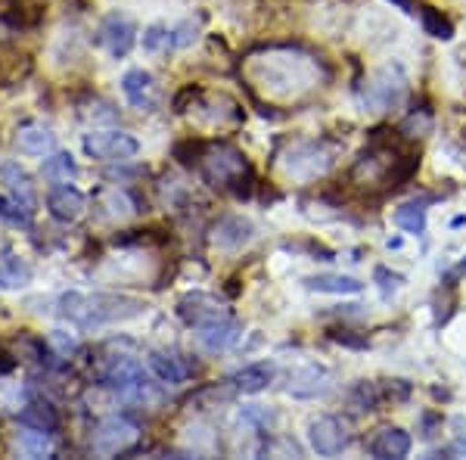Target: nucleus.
<instances>
[{"instance_id":"6e6552de","label":"nucleus","mask_w":466,"mask_h":460,"mask_svg":"<svg viewBox=\"0 0 466 460\" xmlns=\"http://www.w3.org/2000/svg\"><path fill=\"white\" fill-rule=\"evenodd\" d=\"M96 41L109 50V56L122 59L131 54L134 44H137V26H134V19L125 16V13H109V16L100 22Z\"/></svg>"},{"instance_id":"9d476101","label":"nucleus","mask_w":466,"mask_h":460,"mask_svg":"<svg viewBox=\"0 0 466 460\" xmlns=\"http://www.w3.org/2000/svg\"><path fill=\"white\" fill-rule=\"evenodd\" d=\"M197 339H199V345L206 352H228L233 342L239 339V323L230 318V314H224V312H218L212 314V318H206V321H199L197 327Z\"/></svg>"},{"instance_id":"ddd939ff","label":"nucleus","mask_w":466,"mask_h":460,"mask_svg":"<svg viewBox=\"0 0 466 460\" xmlns=\"http://www.w3.org/2000/svg\"><path fill=\"white\" fill-rule=\"evenodd\" d=\"M277 376V367L270 364V361H255V364H246L239 367L237 373L230 376V389L233 392H243V395H258V392H265L270 383H274Z\"/></svg>"},{"instance_id":"4be33fe9","label":"nucleus","mask_w":466,"mask_h":460,"mask_svg":"<svg viewBox=\"0 0 466 460\" xmlns=\"http://www.w3.org/2000/svg\"><path fill=\"white\" fill-rule=\"evenodd\" d=\"M16 445L25 457H54V433H44V429L25 426L16 433Z\"/></svg>"},{"instance_id":"2f4dec72","label":"nucleus","mask_w":466,"mask_h":460,"mask_svg":"<svg viewBox=\"0 0 466 460\" xmlns=\"http://www.w3.org/2000/svg\"><path fill=\"white\" fill-rule=\"evenodd\" d=\"M389 4H395V6H398V10L410 13V16H413V13H417V6H413V0H389Z\"/></svg>"},{"instance_id":"bb28decb","label":"nucleus","mask_w":466,"mask_h":460,"mask_svg":"<svg viewBox=\"0 0 466 460\" xmlns=\"http://www.w3.org/2000/svg\"><path fill=\"white\" fill-rule=\"evenodd\" d=\"M420 19H423L426 35L439 37V41H451V37H454V26H451L439 10H432V6H423V10H420Z\"/></svg>"},{"instance_id":"f3484780","label":"nucleus","mask_w":466,"mask_h":460,"mask_svg":"<svg viewBox=\"0 0 466 460\" xmlns=\"http://www.w3.org/2000/svg\"><path fill=\"white\" fill-rule=\"evenodd\" d=\"M252 237H255V228L249 218H243V215L221 218L215 228V243L221 249H228V252H237V249H243L246 243H252Z\"/></svg>"},{"instance_id":"4468645a","label":"nucleus","mask_w":466,"mask_h":460,"mask_svg":"<svg viewBox=\"0 0 466 460\" xmlns=\"http://www.w3.org/2000/svg\"><path fill=\"white\" fill-rule=\"evenodd\" d=\"M410 448H413V439L404 433L401 426L380 429V433L370 439V445H367V451H370L373 457H380V460H401V457L410 455Z\"/></svg>"},{"instance_id":"6ab92c4d","label":"nucleus","mask_w":466,"mask_h":460,"mask_svg":"<svg viewBox=\"0 0 466 460\" xmlns=\"http://www.w3.org/2000/svg\"><path fill=\"white\" fill-rule=\"evenodd\" d=\"M32 283V268L13 249H0V290H25Z\"/></svg>"},{"instance_id":"7ed1b4c3","label":"nucleus","mask_w":466,"mask_h":460,"mask_svg":"<svg viewBox=\"0 0 466 460\" xmlns=\"http://www.w3.org/2000/svg\"><path fill=\"white\" fill-rule=\"evenodd\" d=\"M199 159H202L206 178L212 180L215 187H224V190L239 193L237 184H243V178H249V162H246V156L239 153V149L228 147V143L215 147L212 153L199 156Z\"/></svg>"},{"instance_id":"f8f14e48","label":"nucleus","mask_w":466,"mask_h":460,"mask_svg":"<svg viewBox=\"0 0 466 460\" xmlns=\"http://www.w3.org/2000/svg\"><path fill=\"white\" fill-rule=\"evenodd\" d=\"M85 209H87V199H85V193H81L78 187H72V184L50 187V193H47L50 218H56V221H63V224H72V221H78V218L85 215Z\"/></svg>"},{"instance_id":"dca6fc26","label":"nucleus","mask_w":466,"mask_h":460,"mask_svg":"<svg viewBox=\"0 0 466 460\" xmlns=\"http://www.w3.org/2000/svg\"><path fill=\"white\" fill-rule=\"evenodd\" d=\"M16 147L25 156H50L56 149V134L44 122H25L16 131Z\"/></svg>"},{"instance_id":"2eb2a0df","label":"nucleus","mask_w":466,"mask_h":460,"mask_svg":"<svg viewBox=\"0 0 466 460\" xmlns=\"http://www.w3.org/2000/svg\"><path fill=\"white\" fill-rule=\"evenodd\" d=\"M147 364H149V373L159 383H165V386H180V383H187V376L193 373L190 364H187L177 352H149Z\"/></svg>"},{"instance_id":"393cba45","label":"nucleus","mask_w":466,"mask_h":460,"mask_svg":"<svg viewBox=\"0 0 466 460\" xmlns=\"http://www.w3.org/2000/svg\"><path fill=\"white\" fill-rule=\"evenodd\" d=\"M32 215H35L32 206L13 199L10 193L0 196V218H4L6 224H13V228H28V224H32Z\"/></svg>"},{"instance_id":"f257e3e1","label":"nucleus","mask_w":466,"mask_h":460,"mask_svg":"<svg viewBox=\"0 0 466 460\" xmlns=\"http://www.w3.org/2000/svg\"><path fill=\"white\" fill-rule=\"evenodd\" d=\"M144 312V302L131 296H116V292H78L69 290L56 299V314L63 321L75 323L81 330H96L103 323H116L137 318Z\"/></svg>"},{"instance_id":"aec40b11","label":"nucleus","mask_w":466,"mask_h":460,"mask_svg":"<svg viewBox=\"0 0 466 460\" xmlns=\"http://www.w3.org/2000/svg\"><path fill=\"white\" fill-rule=\"evenodd\" d=\"M305 286L311 292H329V296H355V292L364 290V283L345 274H314L305 277Z\"/></svg>"},{"instance_id":"a878e982","label":"nucleus","mask_w":466,"mask_h":460,"mask_svg":"<svg viewBox=\"0 0 466 460\" xmlns=\"http://www.w3.org/2000/svg\"><path fill=\"white\" fill-rule=\"evenodd\" d=\"M103 209H109V215L112 218H127V215H134V212H140L137 209V199H134L127 190H103Z\"/></svg>"},{"instance_id":"c756f323","label":"nucleus","mask_w":466,"mask_h":460,"mask_svg":"<svg viewBox=\"0 0 466 460\" xmlns=\"http://www.w3.org/2000/svg\"><path fill=\"white\" fill-rule=\"evenodd\" d=\"M50 342L56 345L59 354H69L75 349V336H66V330H54V336H50Z\"/></svg>"},{"instance_id":"cd10ccee","label":"nucleus","mask_w":466,"mask_h":460,"mask_svg":"<svg viewBox=\"0 0 466 460\" xmlns=\"http://www.w3.org/2000/svg\"><path fill=\"white\" fill-rule=\"evenodd\" d=\"M144 50H149V54L171 50V28L168 26H149L144 32Z\"/></svg>"},{"instance_id":"a211bd4d","label":"nucleus","mask_w":466,"mask_h":460,"mask_svg":"<svg viewBox=\"0 0 466 460\" xmlns=\"http://www.w3.org/2000/svg\"><path fill=\"white\" fill-rule=\"evenodd\" d=\"M0 184L6 187V193L13 196V199L25 202V206H37V196H35V184L32 178H28V171L22 169L19 162H4L0 165Z\"/></svg>"},{"instance_id":"412c9836","label":"nucleus","mask_w":466,"mask_h":460,"mask_svg":"<svg viewBox=\"0 0 466 460\" xmlns=\"http://www.w3.org/2000/svg\"><path fill=\"white\" fill-rule=\"evenodd\" d=\"M19 424L22 426H35V429H44V433H59V414H56V407L54 404H47V402H32V404H25V411L19 414Z\"/></svg>"},{"instance_id":"7c9ffc66","label":"nucleus","mask_w":466,"mask_h":460,"mask_svg":"<svg viewBox=\"0 0 466 460\" xmlns=\"http://www.w3.org/2000/svg\"><path fill=\"white\" fill-rule=\"evenodd\" d=\"M377 281H386L382 283V292L389 296V290H395V286L401 283V274H389L386 268H377Z\"/></svg>"},{"instance_id":"5701e85b","label":"nucleus","mask_w":466,"mask_h":460,"mask_svg":"<svg viewBox=\"0 0 466 460\" xmlns=\"http://www.w3.org/2000/svg\"><path fill=\"white\" fill-rule=\"evenodd\" d=\"M430 202L426 199H413V202H404L401 209L395 212V224L401 230L413 233V237H420V233H426V215H430Z\"/></svg>"},{"instance_id":"9b49d317","label":"nucleus","mask_w":466,"mask_h":460,"mask_svg":"<svg viewBox=\"0 0 466 460\" xmlns=\"http://www.w3.org/2000/svg\"><path fill=\"white\" fill-rule=\"evenodd\" d=\"M122 94L127 97L134 109L153 112L159 107V81L153 78L147 69H131L122 75Z\"/></svg>"},{"instance_id":"0eeeda50","label":"nucleus","mask_w":466,"mask_h":460,"mask_svg":"<svg viewBox=\"0 0 466 460\" xmlns=\"http://www.w3.org/2000/svg\"><path fill=\"white\" fill-rule=\"evenodd\" d=\"M283 165H287V175L311 180V178H320L323 171L333 165V159H329V153L320 147V143L299 140V143H292V147H289L287 162H283Z\"/></svg>"},{"instance_id":"f03ea898","label":"nucleus","mask_w":466,"mask_h":460,"mask_svg":"<svg viewBox=\"0 0 466 460\" xmlns=\"http://www.w3.org/2000/svg\"><path fill=\"white\" fill-rule=\"evenodd\" d=\"M351 442H355V429L339 414H323V417L308 424V445L320 457L342 455V451L351 448Z\"/></svg>"},{"instance_id":"423d86ee","label":"nucleus","mask_w":466,"mask_h":460,"mask_svg":"<svg viewBox=\"0 0 466 460\" xmlns=\"http://www.w3.org/2000/svg\"><path fill=\"white\" fill-rule=\"evenodd\" d=\"M140 439L137 424H131L127 417H106L100 426L94 429V451L100 457H112V455H125L134 442Z\"/></svg>"},{"instance_id":"1a4fd4ad","label":"nucleus","mask_w":466,"mask_h":460,"mask_svg":"<svg viewBox=\"0 0 466 460\" xmlns=\"http://www.w3.org/2000/svg\"><path fill=\"white\" fill-rule=\"evenodd\" d=\"M333 389V373L320 364H305L296 367L287 376V392L292 398H302V402H311V398H323Z\"/></svg>"},{"instance_id":"20e7f679","label":"nucleus","mask_w":466,"mask_h":460,"mask_svg":"<svg viewBox=\"0 0 466 460\" xmlns=\"http://www.w3.org/2000/svg\"><path fill=\"white\" fill-rule=\"evenodd\" d=\"M100 386L116 392V395H122V398H144L149 392V376L140 361L118 354V358H112L100 371Z\"/></svg>"},{"instance_id":"c85d7f7f","label":"nucleus","mask_w":466,"mask_h":460,"mask_svg":"<svg viewBox=\"0 0 466 460\" xmlns=\"http://www.w3.org/2000/svg\"><path fill=\"white\" fill-rule=\"evenodd\" d=\"M193 41H197V28H193V22H180L177 28H171V50L190 47Z\"/></svg>"},{"instance_id":"b1692460","label":"nucleus","mask_w":466,"mask_h":460,"mask_svg":"<svg viewBox=\"0 0 466 460\" xmlns=\"http://www.w3.org/2000/svg\"><path fill=\"white\" fill-rule=\"evenodd\" d=\"M44 178L50 184H72L78 178V165H75L72 153H50L44 159Z\"/></svg>"},{"instance_id":"39448f33","label":"nucleus","mask_w":466,"mask_h":460,"mask_svg":"<svg viewBox=\"0 0 466 460\" xmlns=\"http://www.w3.org/2000/svg\"><path fill=\"white\" fill-rule=\"evenodd\" d=\"M87 159L94 162H131L140 153V140L127 131H90L81 140Z\"/></svg>"}]
</instances>
